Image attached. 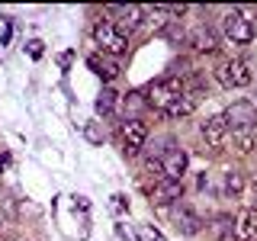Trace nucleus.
I'll use <instances>...</instances> for the list:
<instances>
[{"label":"nucleus","mask_w":257,"mask_h":241,"mask_svg":"<svg viewBox=\"0 0 257 241\" xmlns=\"http://www.w3.org/2000/svg\"><path fill=\"white\" fill-rule=\"evenodd\" d=\"M187 42L193 45V52H215V48H219V42H215V32L209 29V26H196L187 36Z\"/></svg>","instance_id":"14"},{"label":"nucleus","mask_w":257,"mask_h":241,"mask_svg":"<svg viewBox=\"0 0 257 241\" xmlns=\"http://www.w3.org/2000/svg\"><path fill=\"white\" fill-rule=\"evenodd\" d=\"M139 241H164V235L155 225H139Z\"/></svg>","instance_id":"19"},{"label":"nucleus","mask_w":257,"mask_h":241,"mask_svg":"<svg viewBox=\"0 0 257 241\" xmlns=\"http://www.w3.org/2000/svg\"><path fill=\"white\" fill-rule=\"evenodd\" d=\"M4 225H7V212L0 209V231H4Z\"/></svg>","instance_id":"24"},{"label":"nucleus","mask_w":257,"mask_h":241,"mask_svg":"<svg viewBox=\"0 0 257 241\" xmlns=\"http://www.w3.org/2000/svg\"><path fill=\"white\" fill-rule=\"evenodd\" d=\"M231 145L241 151V155H251L257 148V126L251 129H238V132H231Z\"/></svg>","instance_id":"15"},{"label":"nucleus","mask_w":257,"mask_h":241,"mask_svg":"<svg viewBox=\"0 0 257 241\" xmlns=\"http://www.w3.org/2000/svg\"><path fill=\"white\" fill-rule=\"evenodd\" d=\"M187 151L183 148H171L164 158H161V171H164L167 180H183V174H187Z\"/></svg>","instance_id":"11"},{"label":"nucleus","mask_w":257,"mask_h":241,"mask_svg":"<svg viewBox=\"0 0 257 241\" xmlns=\"http://www.w3.org/2000/svg\"><path fill=\"white\" fill-rule=\"evenodd\" d=\"M93 39H96V45H100L106 55H122L125 48H128V39L119 36L116 26H112V23H106V20H100V23L93 26Z\"/></svg>","instance_id":"4"},{"label":"nucleus","mask_w":257,"mask_h":241,"mask_svg":"<svg viewBox=\"0 0 257 241\" xmlns=\"http://www.w3.org/2000/svg\"><path fill=\"white\" fill-rule=\"evenodd\" d=\"M0 241H23V238H0Z\"/></svg>","instance_id":"26"},{"label":"nucleus","mask_w":257,"mask_h":241,"mask_svg":"<svg viewBox=\"0 0 257 241\" xmlns=\"http://www.w3.org/2000/svg\"><path fill=\"white\" fill-rule=\"evenodd\" d=\"M142 16H145L142 7H119V20L112 23V26H116L119 36H132V32H135V29H139L142 23H145Z\"/></svg>","instance_id":"12"},{"label":"nucleus","mask_w":257,"mask_h":241,"mask_svg":"<svg viewBox=\"0 0 257 241\" xmlns=\"http://www.w3.org/2000/svg\"><path fill=\"white\" fill-rule=\"evenodd\" d=\"M199 135H203V142L209 145V148H222L225 139H228V123H225V116L206 119V123L199 126Z\"/></svg>","instance_id":"9"},{"label":"nucleus","mask_w":257,"mask_h":241,"mask_svg":"<svg viewBox=\"0 0 257 241\" xmlns=\"http://www.w3.org/2000/svg\"><path fill=\"white\" fill-rule=\"evenodd\" d=\"M183 93H187V90H183V80L177 77V74L161 77V80H155V84L148 87V106H155V109L164 112L177 96H183Z\"/></svg>","instance_id":"1"},{"label":"nucleus","mask_w":257,"mask_h":241,"mask_svg":"<svg viewBox=\"0 0 257 241\" xmlns=\"http://www.w3.org/2000/svg\"><path fill=\"white\" fill-rule=\"evenodd\" d=\"M180 196H183V180H167V177H161L155 187H151V203L155 206L180 203Z\"/></svg>","instance_id":"8"},{"label":"nucleus","mask_w":257,"mask_h":241,"mask_svg":"<svg viewBox=\"0 0 257 241\" xmlns=\"http://www.w3.org/2000/svg\"><path fill=\"white\" fill-rule=\"evenodd\" d=\"M119 135H122V145H125V151L128 155H135V151L142 148L145 142H148V126L142 123V119H125L122 129H119Z\"/></svg>","instance_id":"6"},{"label":"nucleus","mask_w":257,"mask_h":241,"mask_svg":"<svg viewBox=\"0 0 257 241\" xmlns=\"http://www.w3.org/2000/svg\"><path fill=\"white\" fill-rule=\"evenodd\" d=\"M29 55H32V58H42V42H39V39L29 42Z\"/></svg>","instance_id":"21"},{"label":"nucleus","mask_w":257,"mask_h":241,"mask_svg":"<svg viewBox=\"0 0 257 241\" xmlns=\"http://www.w3.org/2000/svg\"><path fill=\"white\" fill-rule=\"evenodd\" d=\"M90 68H93V71H96V74H100L103 80H112V77L119 74V68H116V64H109V61H100L96 55L90 58Z\"/></svg>","instance_id":"18"},{"label":"nucleus","mask_w":257,"mask_h":241,"mask_svg":"<svg viewBox=\"0 0 257 241\" xmlns=\"http://www.w3.org/2000/svg\"><path fill=\"white\" fill-rule=\"evenodd\" d=\"M231 238L235 241H254L257 238V212L254 209H241L231 222Z\"/></svg>","instance_id":"10"},{"label":"nucleus","mask_w":257,"mask_h":241,"mask_svg":"<svg viewBox=\"0 0 257 241\" xmlns=\"http://www.w3.org/2000/svg\"><path fill=\"white\" fill-rule=\"evenodd\" d=\"M215 77H219V84L225 87V90H231V87H247V84L254 80L251 68H247V61H241V58L222 61L219 68H215Z\"/></svg>","instance_id":"2"},{"label":"nucleus","mask_w":257,"mask_h":241,"mask_svg":"<svg viewBox=\"0 0 257 241\" xmlns=\"http://www.w3.org/2000/svg\"><path fill=\"white\" fill-rule=\"evenodd\" d=\"M116 100H119L116 90H109V87H106V90L96 96V112H100V116H109V112L116 109Z\"/></svg>","instance_id":"17"},{"label":"nucleus","mask_w":257,"mask_h":241,"mask_svg":"<svg viewBox=\"0 0 257 241\" xmlns=\"http://www.w3.org/2000/svg\"><path fill=\"white\" fill-rule=\"evenodd\" d=\"M241 190H244V177H241V171H225V196H231V199H238L241 196Z\"/></svg>","instance_id":"16"},{"label":"nucleus","mask_w":257,"mask_h":241,"mask_svg":"<svg viewBox=\"0 0 257 241\" xmlns=\"http://www.w3.org/2000/svg\"><path fill=\"white\" fill-rule=\"evenodd\" d=\"M112 209H116V212H122V209H125V199L122 196H112Z\"/></svg>","instance_id":"22"},{"label":"nucleus","mask_w":257,"mask_h":241,"mask_svg":"<svg viewBox=\"0 0 257 241\" xmlns=\"http://www.w3.org/2000/svg\"><path fill=\"white\" fill-rule=\"evenodd\" d=\"M174 225L180 235H199L203 231V219H199V212L187 203H177L174 206Z\"/></svg>","instance_id":"7"},{"label":"nucleus","mask_w":257,"mask_h":241,"mask_svg":"<svg viewBox=\"0 0 257 241\" xmlns=\"http://www.w3.org/2000/svg\"><path fill=\"white\" fill-rule=\"evenodd\" d=\"M7 164H10V155H0V171H4Z\"/></svg>","instance_id":"23"},{"label":"nucleus","mask_w":257,"mask_h":241,"mask_svg":"<svg viewBox=\"0 0 257 241\" xmlns=\"http://www.w3.org/2000/svg\"><path fill=\"white\" fill-rule=\"evenodd\" d=\"M222 26H225V36H228L231 45H251L254 42V23L241 10H228L225 20H222Z\"/></svg>","instance_id":"3"},{"label":"nucleus","mask_w":257,"mask_h":241,"mask_svg":"<svg viewBox=\"0 0 257 241\" xmlns=\"http://www.w3.org/2000/svg\"><path fill=\"white\" fill-rule=\"evenodd\" d=\"M222 116H225V123H228L231 132H238V129H251L257 123V106L251 100H235Z\"/></svg>","instance_id":"5"},{"label":"nucleus","mask_w":257,"mask_h":241,"mask_svg":"<svg viewBox=\"0 0 257 241\" xmlns=\"http://www.w3.org/2000/svg\"><path fill=\"white\" fill-rule=\"evenodd\" d=\"M199 96H203V93H199V90H187V93H183V96H177V100L171 103V106L164 109V116H167V119H183V116H190V112L196 109Z\"/></svg>","instance_id":"13"},{"label":"nucleus","mask_w":257,"mask_h":241,"mask_svg":"<svg viewBox=\"0 0 257 241\" xmlns=\"http://www.w3.org/2000/svg\"><path fill=\"white\" fill-rule=\"evenodd\" d=\"M254 199H257V174H254Z\"/></svg>","instance_id":"25"},{"label":"nucleus","mask_w":257,"mask_h":241,"mask_svg":"<svg viewBox=\"0 0 257 241\" xmlns=\"http://www.w3.org/2000/svg\"><path fill=\"white\" fill-rule=\"evenodd\" d=\"M212 231H215V238H225V231H231V225H228V215H219L212 225Z\"/></svg>","instance_id":"20"}]
</instances>
